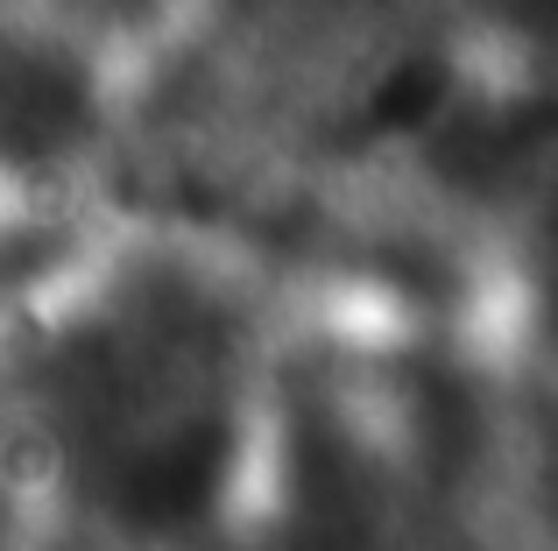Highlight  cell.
<instances>
[{
  "label": "cell",
  "mask_w": 558,
  "mask_h": 551,
  "mask_svg": "<svg viewBox=\"0 0 558 551\" xmlns=\"http://www.w3.org/2000/svg\"><path fill=\"white\" fill-rule=\"evenodd\" d=\"M0 551H8V495H0Z\"/></svg>",
  "instance_id": "3957f363"
},
{
  "label": "cell",
  "mask_w": 558,
  "mask_h": 551,
  "mask_svg": "<svg viewBox=\"0 0 558 551\" xmlns=\"http://www.w3.org/2000/svg\"><path fill=\"white\" fill-rule=\"evenodd\" d=\"M233 474V431L219 411H184L170 417L163 431L135 439L113 467L107 495L113 516L142 538H178V530H198L205 516L219 510Z\"/></svg>",
  "instance_id": "6da1fadb"
},
{
  "label": "cell",
  "mask_w": 558,
  "mask_h": 551,
  "mask_svg": "<svg viewBox=\"0 0 558 551\" xmlns=\"http://www.w3.org/2000/svg\"><path fill=\"white\" fill-rule=\"evenodd\" d=\"M99 127V85L64 42H0V170L43 177Z\"/></svg>",
  "instance_id": "7a4b0ae2"
}]
</instances>
